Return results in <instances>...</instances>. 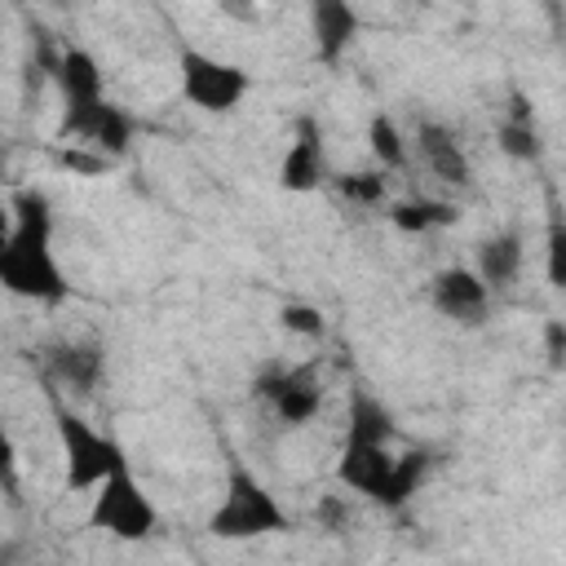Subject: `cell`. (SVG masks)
Returning <instances> with one entry per match:
<instances>
[{"label":"cell","instance_id":"cell-3","mask_svg":"<svg viewBox=\"0 0 566 566\" xmlns=\"http://www.w3.org/2000/svg\"><path fill=\"white\" fill-rule=\"evenodd\" d=\"M53 429H57V447H62V460H66V486L71 491H93L97 482H106L115 469L128 464L124 447L111 433L93 429L66 402H53Z\"/></svg>","mask_w":566,"mask_h":566},{"label":"cell","instance_id":"cell-15","mask_svg":"<svg viewBox=\"0 0 566 566\" xmlns=\"http://www.w3.org/2000/svg\"><path fill=\"white\" fill-rule=\"evenodd\" d=\"M522 261H526L522 234H517V230H500V234H491V239L478 243V265H473V270L482 274V283H486L491 292H504V287L517 283Z\"/></svg>","mask_w":566,"mask_h":566},{"label":"cell","instance_id":"cell-7","mask_svg":"<svg viewBox=\"0 0 566 566\" xmlns=\"http://www.w3.org/2000/svg\"><path fill=\"white\" fill-rule=\"evenodd\" d=\"M133 115L124 106H115L111 97H102L97 106H84V111H62L57 119V137L62 142H80V146H93L97 155L106 159H119L133 150Z\"/></svg>","mask_w":566,"mask_h":566},{"label":"cell","instance_id":"cell-22","mask_svg":"<svg viewBox=\"0 0 566 566\" xmlns=\"http://www.w3.org/2000/svg\"><path fill=\"white\" fill-rule=\"evenodd\" d=\"M279 323H283V332L305 336V340H318V336L327 332L323 310H318V305H305V301H287V305L279 310Z\"/></svg>","mask_w":566,"mask_h":566},{"label":"cell","instance_id":"cell-14","mask_svg":"<svg viewBox=\"0 0 566 566\" xmlns=\"http://www.w3.org/2000/svg\"><path fill=\"white\" fill-rule=\"evenodd\" d=\"M53 84H57V93H62V111H84V106H97V102L106 97L102 62H97L88 49H80V44H71V49L57 53V62H53Z\"/></svg>","mask_w":566,"mask_h":566},{"label":"cell","instance_id":"cell-23","mask_svg":"<svg viewBox=\"0 0 566 566\" xmlns=\"http://www.w3.org/2000/svg\"><path fill=\"white\" fill-rule=\"evenodd\" d=\"M544 279L566 292V221H553L544 234Z\"/></svg>","mask_w":566,"mask_h":566},{"label":"cell","instance_id":"cell-9","mask_svg":"<svg viewBox=\"0 0 566 566\" xmlns=\"http://www.w3.org/2000/svg\"><path fill=\"white\" fill-rule=\"evenodd\" d=\"M327 181V150H323V128L314 115H301L292 128V142L279 159V186L287 195H310Z\"/></svg>","mask_w":566,"mask_h":566},{"label":"cell","instance_id":"cell-24","mask_svg":"<svg viewBox=\"0 0 566 566\" xmlns=\"http://www.w3.org/2000/svg\"><path fill=\"white\" fill-rule=\"evenodd\" d=\"M544 354H548V367H562L566 363V323L562 318H548L544 323Z\"/></svg>","mask_w":566,"mask_h":566},{"label":"cell","instance_id":"cell-21","mask_svg":"<svg viewBox=\"0 0 566 566\" xmlns=\"http://www.w3.org/2000/svg\"><path fill=\"white\" fill-rule=\"evenodd\" d=\"M385 186H389L385 172H345V177H336V195L349 199V203H358V208L385 203Z\"/></svg>","mask_w":566,"mask_h":566},{"label":"cell","instance_id":"cell-16","mask_svg":"<svg viewBox=\"0 0 566 566\" xmlns=\"http://www.w3.org/2000/svg\"><path fill=\"white\" fill-rule=\"evenodd\" d=\"M394 433H398L394 411H389L371 389H349L345 438H358V442H394Z\"/></svg>","mask_w":566,"mask_h":566},{"label":"cell","instance_id":"cell-18","mask_svg":"<svg viewBox=\"0 0 566 566\" xmlns=\"http://www.w3.org/2000/svg\"><path fill=\"white\" fill-rule=\"evenodd\" d=\"M429 469H433V455L420 451V447L394 455V473H389V482H385V491H380L376 504H380V509H402V504L429 482Z\"/></svg>","mask_w":566,"mask_h":566},{"label":"cell","instance_id":"cell-26","mask_svg":"<svg viewBox=\"0 0 566 566\" xmlns=\"http://www.w3.org/2000/svg\"><path fill=\"white\" fill-rule=\"evenodd\" d=\"M407 4H420V0H407Z\"/></svg>","mask_w":566,"mask_h":566},{"label":"cell","instance_id":"cell-6","mask_svg":"<svg viewBox=\"0 0 566 566\" xmlns=\"http://www.w3.org/2000/svg\"><path fill=\"white\" fill-rule=\"evenodd\" d=\"M252 394L274 411V420L283 429L310 424L323 407V385H318V371L310 363H296V367L270 363V367H261L256 380H252Z\"/></svg>","mask_w":566,"mask_h":566},{"label":"cell","instance_id":"cell-20","mask_svg":"<svg viewBox=\"0 0 566 566\" xmlns=\"http://www.w3.org/2000/svg\"><path fill=\"white\" fill-rule=\"evenodd\" d=\"M367 146H371V159L380 168H402L407 164V137H402V128L394 124L389 111H376L367 119Z\"/></svg>","mask_w":566,"mask_h":566},{"label":"cell","instance_id":"cell-10","mask_svg":"<svg viewBox=\"0 0 566 566\" xmlns=\"http://www.w3.org/2000/svg\"><path fill=\"white\" fill-rule=\"evenodd\" d=\"M305 18H310V40H314V57L323 66H336L358 31H363V18L354 9V0H305Z\"/></svg>","mask_w":566,"mask_h":566},{"label":"cell","instance_id":"cell-5","mask_svg":"<svg viewBox=\"0 0 566 566\" xmlns=\"http://www.w3.org/2000/svg\"><path fill=\"white\" fill-rule=\"evenodd\" d=\"M88 526L106 531L115 539H150L159 531V509L146 495V486L133 478V469H115L106 482L93 486V504H88Z\"/></svg>","mask_w":566,"mask_h":566},{"label":"cell","instance_id":"cell-19","mask_svg":"<svg viewBox=\"0 0 566 566\" xmlns=\"http://www.w3.org/2000/svg\"><path fill=\"white\" fill-rule=\"evenodd\" d=\"M460 212H455V203H447V199H429V195H416V199H398V203H389V221L398 226V230H407V234H429V230H442V226H451Z\"/></svg>","mask_w":566,"mask_h":566},{"label":"cell","instance_id":"cell-8","mask_svg":"<svg viewBox=\"0 0 566 566\" xmlns=\"http://www.w3.org/2000/svg\"><path fill=\"white\" fill-rule=\"evenodd\" d=\"M429 305L460 323V327H482L486 323V310H491V287L482 283L478 270L469 265H447L429 279Z\"/></svg>","mask_w":566,"mask_h":566},{"label":"cell","instance_id":"cell-4","mask_svg":"<svg viewBox=\"0 0 566 566\" xmlns=\"http://www.w3.org/2000/svg\"><path fill=\"white\" fill-rule=\"evenodd\" d=\"M177 84H181V97L203 115H230L252 93V75L239 62L212 57L195 44L177 49Z\"/></svg>","mask_w":566,"mask_h":566},{"label":"cell","instance_id":"cell-12","mask_svg":"<svg viewBox=\"0 0 566 566\" xmlns=\"http://www.w3.org/2000/svg\"><path fill=\"white\" fill-rule=\"evenodd\" d=\"M44 367H49L53 385L88 398V394H97V385L106 376V349L97 340H57L44 349Z\"/></svg>","mask_w":566,"mask_h":566},{"label":"cell","instance_id":"cell-2","mask_svg":"<svg viewBox=\"0 0 566 566\" xmlns=\"http://www.w3.org/2000/svg\"><path fill=\"white\" fill-rule=\"evenodd\" d=\"M287 513L274 500V491L248 469V460H230L226 464V491L221 504L208 517V531L217 539H261V535H279L287 531Z\"/></svg>","mask_w":566,"mask_h":566},{"label":"cell","instance_id":"cell-1","mask_svg":"<svg viewBox=\"0 0 566 566\" xmlns=\"http://www.w3.org/2000/svg\"><path fill=\"white\" fill-rule=\"evenodd\" d=\"M0 283L9 296L40 305H57L71 292L53 252V203L35 186L9 199V226L0 239Z\"/></svg>","mask_w":566,"mask_h":566},{"label":"cell","instance_id":"cell-25","mask_svg":"<svg viewBox=\"0 0 566 566\" xmlns=\"http://www.w3.org/2000/svg\"><path fill=\"white\" fill-rule=\"evenodd\" d=\"M314 517L327 526V531H340L345 526V500H336V495H327L318 509H314Z\"/></svg>","mask_w":566,"mask_h":566},{"label":"cell","instance_id":"cell-11","mask_svg":"<svg viewBox=\"0 0 566 566\" xmlns=\"http://www.w3.org/2000/svg\"><path fill=\"white\" fill-rule=\"evenodd\" d=\"M416 155H420L424 172L438 177L442 186H469V181H473L469 150H464L460 133L447 128L442 119H420V124H416Z\"/></svg>","mask_w":566,"mask_h":566},{"label":"cell","instance_id":"cell-13","mask_svg":"<svg viewBox=\"0 0 566 566\" xmlns=\"http://www.w3.org/2000/svg\"><path fill=\"white\" fill-rule=\"evenodd\" d=\"M394 473V451L389 442H358V438H345L340 442V455H336V482L345 491H358L367 495L371 504L380 500L385 482Z\"/></svg>","mask_w":566,"mask_h":566},{"label":"cell","instance_id":"cell-17","mask_svg":"<svg viewBox=\"0 0 566 566\" xmlns=\"http://www.w3.org/2000/svg\"><path fill=\"white\" fill-rule=\"evenodd\" d=\"M500 150L509 155V159H522V164H531V159H539L544 155V142H539V128H535V119H531V106H526V97L522 93H513V106H509V115L500 119Z\"/></svg>","mask_w":566,"mask_h":566}]
</instances>
